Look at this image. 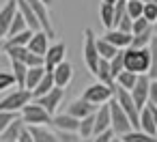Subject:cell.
I'll use <instances>...</instances> for the list:
<instances>
[{"mask_svg":"<svg viewBox=\"0 0 157 142\" xmlns=\"http://www.w3.org/2000/svg\"><path fill=\"white\" fill-rule=\"evenodd\" d=\"M125 56V71H131L136 75H144L151 69V48H127L123 52Z\"/></svg>","mask_w":157,"mask_h":142,"instance_id":"obj_1","label":"cell"},{"mask_svg":"<svg viewBox=\"0 0 157 142\" xmlns=\"http://www.w3.org/2000/svg\"><path fill=\"white\" fill-rule=\"evenodd\" d=\"M20 116L26 123V127H50L52 125V114L43 106H39L35 99L28 106H24V110L20 112Z\"/></svg>","mask_w":157,"mask_h":142,"instance_id":"obj_2","label":"cell"},{"mask_svg":"<svg viewBox=\"0 0 157 142\" xmlns=\"http://www.w3.org/2000/svg\"><path fill=\"white\" fill-rule=\"evenodd\" d=\"M82 58H84V65L86 69L95 75L99 63H101V56H99V50H97V37L93 33V28H86L84 30V45H82Z\"/></svg>","mask_w":157,"mask_h":142,"instance_id":"obj_3","label":"cell"},{"mask_svg":"<svg viewBox=\"0 0 157 142\" xmlns=\"http://www.w3.org/2000/svg\"><path fill=\"white\" fill-rule=\"evenodd\" d=\"M114 90H116V86H105V84H101V82H95V84H90V86L84 88L82 99L99 108V106L110 103V101L114 99Z\"/></svg>","mask_w":157,"mask_h":142,"instance_id":"obj_4","label":"cell"},{"mask_svg":"<svg viewBox=\"0 0 157 142\" xmlns=\"http://www.w3.org/2000/svg\"><path fill=\"white\" fill-rule=\"evenodd\" d=\"M33 90L28 88H17L11 95H7L2 101H0V112H22L24 106H28L33 101Z\"/></svg>","mask_w":157,"mask_h":142,"instance_id":"obj_5","label":"cell"},{"mask_svg":"<svg viewBox=\"0 0 157 142\" xmlns=\"http://www.w3.org/2000/svg\"><path fill=\"white\" fill-rule=\"evenodd\" d=\"M110 112H112V131H114L116 136H125V133L133 131V125H131L129 116L123 112V108H121L114 99L110 101Z\"/></svg>","mask_w":157,"mask_h":142,"instance_id":"obj_6","label":"cell"},{"mask_svg":"<svg viewBox=\"0 0 157 142\" xmlns=\"http://www.w3.org/2000/svg\"><path fill=\"white\" fill-rule=\"evenodd\" d=\"M131 93V97H133V101H136V106H138V110L142 112L144 108H146V103H148V93H151V78L144 73V75H138V82H136V86L129 90Z\"/></svg>","mask_w":157,"mask_h":142,"instance_id":"obj_7","label":"cell"},{"mask_svg":"<svg viewBox=\"0 0 157 142\" xmlns=\"http://www.w3.org/2000/svg\"><path fill=\"white\" fill-rule=\"evenodd\" d=\"M26 2L33 7L39 24H41V30H45L50 37H54V26H52V17H50V11H48V5L43 0H26Z\"/></svg>","mask_w":157,"mask_h":142,"instance_id":"obj_8","label":"cell"},{"mask_svg":"<svg viewBox=\"0 0 157 142\" xmlns=\"http://www.w3.org/2000/svg\"><path fill=\"white\" fill-rule=\"evenodd\" d=\"M15 15H17V0H7L0 7V39L9 35V28H11Z\"/></svg>","mask_w":157,"mask_h":142,"instance_id":"obj_9","label":"cell"},{"mask_svg":"<svg viewBox=\"0 0 157 142\" xmlns=\"http://www.w3.org/2000/svg\"><path fill=\"white\" fill-rule=\"evenodd\" d=\"M63 97H65V88H58V86H54L50 93H45L43 97H37L35 101L39 103V106H43L52 116L58 112V106L63 103Z\"/></svg>","mask_w":157,"mask_h":142,"instance_id":"obj_10","label":"cell"},{"mask_svg":"<svg viewBox=\"0 0 157 142\" xmlns=\"http://www.w3.org/2000/svg\"><path fill=\"white\" fill-rule=\"evenodd\" d=\"M67 60V48H65V43H52L50 45V50H48V54H45V69L48 71H54L60 63H65Z\"/></svg>","mask_w":157,"mask_h":142,"instance_id":"obj_11","label":"cell"},{"mask_svg":"<svg viewBox=\"0 0 157 142\" xmlns=\"http://www.w3.org/2000/svg\"><path fill=\"white\" fill-rule=\"evenodd\" d=\"M52 127L56 129V131H75L78 133V129H80V118H75V116H71L69 112H63V114H54L52 116Z\"/></svg>","mask_w":157,"mask_h":142,"instance_id":"obj_12","label":"cell"},{"mask_svg":"<svg viewBox=\"0 0 157 142\" xmlns=\"http://www.w3.org/2000/svg\"><path fill=\"white\" fill-rule=\"evenodd\" d=\"M50 35L45 33V30H37L35 35H33V39H30V43H28V50L33 52V54H37V56H43L45 58V54H48V50H50Z\"/></svg>","mask_w":157,"mask_h":142,"instance_id":"obj_13","label":"cell"},{"mask_svg":"<svg viewBox=\"0 0 157 142\" xmlns=\"http://www.w3.org/2000/svg\"><path fill=\"white\" fill-rule=\"evenodd\" d=\"M103 39H105V41H110L112 45H116L118 50H127V48H131L133 35H131V33H123V30L112 28V30H105Z\"/></svg>","mask_w":157,"mask_h":142,"instance_id":"obj_14","label":"cell"},{"mask_svg":"<svg viewBox=\"0 0 157 142\" xmlns=\"http://www.w3.org/2000/svg\"><path fill=\"white\" fill-rule=\"evenodd\" d=\"M105 129H112V112H110V103H103L97 108L95 112V136L105 131Z\"/></svg>","mask_w":157,"mask_h":142,"instance_id":"obj_15","label":"cell"},{"mask_svg":"<svg viewBox=\"0 0 157 142\" xmlns=\"http://www.w3.org/2000/svg\"><path fill=\"white\" fill-rule=\"evenodd\" d=\"M71 80H73V65L69 60H65L54 69V82L58 88H67L71 84Z\"/></svg>","mask_w":157,"mask_h":142,"instance_id":"obj_16","label":"cell"},{"mask_svg":"<svg viewBox=\"0 0 157 142\" xmlns=\"http://www.w3.org/2000/svg\"><path fill=\"white\" fill-rule=\"evenodd\" d=\"M67 112L71 114V116H75V118H86V116H90V114H95L97 112V106H93V103H88V101H84L82 97L80 99H75V101H71L69 103V108H67Z\"/></svg>","mask_w":157,"mask_h":142,"instance_id":"obj_17","label":"cell"},{"mask_svg":"<svg viewBox=\"0 0 157 142\" xmlns=\"http://www.w3.org/2000/svg\"><path fill=\"white\" fill-rule=\"evenodd\" d=\"M24 129H26V123L22 121V116H17L2 133H0V142H17L20 136L24 133Z\"/></svg>","mask_w":157,"mask_h":142,"instance_id":"obj_18","label":"cell"},{"mask_svg":"<svg viewBox=\"0 0 157 142\" xmlns=\"http://www.w3.org/2000/svg\"><path fill=\"white\" fill-rule=\"evenodd\" d=\"M95 78H97V82H101V84H105V86H116V78H114V73H112L110 60H103V58H101V63H99V67H97V71H95Z\"/></svg>","mask_w":157,"mask_h":142,"instance_id":"obj_19","label":"cell"},{"mask_svg":"<svg viewBox=\"0 0 157 142\" xmlns=\"http://www.w3.org/2000/svg\"><path fill=\"white\" fill-rule=\"evenodd\" d=\"M17 11L24 15V20H26V24H28V28L30 30H41V24H39V20H37V15H35V11H33V7L26 2V0H17Z\"/></svg>","mask_w":157,"mask_h":142,"instance_id":"obj_20","label":"cell"},{"mask_svg":"<svg viewBox=\"0 0 157 142\" xmlns=\"http://www.w3.org/2000/svg\"><path fill=\"white\" fill-rule=\"evenodd\" d=\"M33 35H35V30L28 28V30H24V33H17V35H13V37H7L5 48H28Z\"/></svg>","mask_w":157,"mask_h":142,"instance_id":"obj_21","label":"cell"},{"mask_svg":"<svg viewBox=\"0 0 157 142\" xmlns=\"http://www.w3.org/2000/svg\"><path fill=\"white\" fill-rule=\"evenodd\" d=\"M140 129L148 136H157V127H155V116L151 112V108L146 106L142 112H140Z\"/></svg>","mask_w":157,"mask_h":142,"instance_id":"obj_22","label":"cell"},{"mask_svg":"<svg viewBox=\"0 0 157 142\" xmlns=\"http://www.w3.org/2000/svg\"><path fill=\"white\" fill-rule=\"evenodd\" d=\"M11 73L17 82V88H26V75H28V65L22 60H11Z\"/></svg>","mask_w":157,"mask_h":142,"instance_id":"obj_23","label":"cell"},{"mask_svg":"<svg viewBox=\"0 0 157 142\" xmlns=\"http://www.w3.org/2000/svg\"><path fill=\"white\" fill-rule=\"evenodd\" d=\"M28 131H30L35 142H58L56 131H52L48 127H28Z\"/></svg>","mask_w":157,"mask_h":142,"instance_id":"obj_24","label":"cell"},{"mask_svg":"<svg viewBox=\"0 0 157 142\" xmlns=\"http://www.w3.org/2000/svg\"><path fill=\"white\" fill-rule=\"evenodd\" d=\"M45 65H41V67H28V75H26V88L28 90H35L37 86H39V82L43 80V75H45Z\"/></svg>","mask_w":157,"mask_h":142,"instance_id":"obj_25","label":"cell"},{"mask_svg":"<svg viewBox=\"0 0 157 142\" xmlns=\"http://www.w3.org/2000/svg\"><path fill=\"white\" fill-rule=\"evenodd\" d=\"M99 22L105 30H112L114 28V5H103L99 7Z\"/></svg>","mask_w":157,"mask_h":142,"instance_id":"obj_26","label":"cell"},{"mask_svg":"<svg viewBox=\"0 0 157 142\" xmlns=\"http://www.w3.org/2000/svg\"><path fill=\"white\" fill-rule=\"evenodd\" d=\"M97 50H99V56H101L103 60H112V58L121 52L116 45H112V43L105 41L103 37H97Z\"/></svg>","mask_w":157,"mask_h":142,"instance_id":"obj_27","label":"cell"},{"mask_svg":"<svg viewBox=\"0 0 157 142\" xmlns=\"http://www.w3.org/2000/svg\"><path fill=\"white\" fill-rule=\"evenodd\" d=\"M56 86V82H54V71H45V75H43V80L39 82V86L33 90V97L37 99V97H43L45 93H50L52 88Z\"/></svg>","mask_w":157,"mask_h":142,"instance_id":"obj_28","label":"cell"},{"mask_svg":"<svg viewBox=\"0 0 157 142\" xmlns=\"http://www.w3.org/2000/svg\"><path fill=\"white\" fill-rule=\"evenodd\" d=\"M136 82H138V75L131 73V71H121L118 78H116V86L118 88H125V90H131L136 86Z\"/></svg>","mask_w":157,"mask_h":142,"instance_id":"obj_29","label":"cell"},{"mask_svg":"<svg viewBox=\"0 0 157 142\" xmlns=\"http://www.w3.org/2000/svg\"><path fill=\"white\" fill-rule=\"evenodd\" d=\"M121 138L125 142H157V136H148L142 129H133V131H129V133H125Z\"/></svg>","mask_w":157,"mask_h":142,"instance_id":"obj_30","label":"cell"},{"mask_svg":"<svg viewBox=\"0 0 157 142\" xmlns=\"http://www.w3.org/2000/svg\"><path fill=\"white\" fill-rule=\"evenodd\" d=\"M78 133H80L82 138H93V136H95V114H90V116H86V118L80 121Z\"/></svg>","mask_w":157,"mask_h":142,"instance_id":"obj_31","label":"cell"},{"mask_svg":"<svg viewBox=\"0 0 157 142\" xmlns=\"http://www.w3.org/2000/svg\"><path fill=\"white\" fill-rule=\"evenodd\" d=\"M127 15L131 20H138L144 15V2L142 0H127Z\"/></svg>","mask_w":157,"mask_h":142,"instance_id":"obj_32","label":"cell"},{"mask_svg":"<svg viewBox=\"0 0 157 142\" xmlns=\"http://www.w3.org/2000/svg\"><path fill=\"white\" fill-rule=\"evenodd\" d=\"M153 37H155L153 28H151V30H146V33H142V35H133L131 48H148V45H151V41H153Z\"/></svg>","mask_w":157,"mask_h":142,"instance_id":"obj_33","label":"cell"},{"mask_svg":"<svg viewBox=\"0 0 157 142\" xmlns=\"http://www.w3.org/2000/svg\"><path fill=\"white\" fill-rule=\"evenodd\" d=\"M151 69H148V78L151 80H157V37H153V41H151Z\"/></svg>","mask_w":157,"mask_h":142,"instance_id":"obj_34","label":"cell"},{"mask_svg":"<svg viewBox=\"0 0 157 142\" xmlns=\"http://www.w3.org/2000/svg\"><path fill=\"white\" fill-rule=\"evenodd\" d=\"M24 30H28V24H26L24 15L17 11V15L13 17V24H11V28H9V35H7V37H13V35H17V33H24Z\"/></svg>","mask_w":157,"mask_h":142,"instance_id":"obj_35","label":"cell"},{"mask_svg":"<svg viewBox=\"0 0 157 142\" xmlns=\"http://www.w3.org/2000/svg\"><path fill=\"white\" fill-rule=\"evenodd\" d=\"M151 28H153V24H151L146 17H138V20H133L131 35H142V33H146V30H151Z\"/></svg>","mask_w":157,"mask_h":142,"instance_id":"obj_36","label":"cell"},{"mask_svg":"<svg viewBox=\"0 0 157 142\" xmlns=\"http://www.w3.org/2000/svg\"><path fill=\"white\" fill-rule=\"evenodd\" d=\"M123 52H125V50H121V52L110 60V67H112L114 78H118V73H121V71H125V56H123Z\"/></svg>","mask_w":157,"mask_h":142,"instance_id":"obj_37","label":"cell"},{"mask_svg":"<svg viewBox=\"0 0 157 142\" xmlns=\"http://www.w3.org/2000/svg\"><path fill=\"white\" fill-rule=\"evenodd\" d=\"M11 86H17L13 73L11 71H0V93L7 90V88H11Z\"/></svg>","mask_w":157,"mask_h":142,"instance_id":"obj_38","label":"cell"},{"mask_svg":"<svg viewBox=\"0 0 157 142\" xmlns=\"http://www.w3.org/2000/svg\"><path fill=\"white\" fill-rule=\"evenodd\" d=\"M17 116H20V112H0V133H2Z\"/></svg>","mask_w":157,"mask_h":142,"instance_id":"obj_39","label":"cell"},{"mask_svg":"<svg viewBox=\"0 0 157 142\" xmlns=\"http://www.w3.org/2000/svg\"><path fill=\"white\" fill-rule=\"evenodd\" d=\"M142 17H146V20L155 26V24H157V5H155V2H146V5H144V15H142Z\"/></svg>","mask_w":157,"mask_h":142,"instance_id":"obj_40","label":"cell"},{"mask_svg":"<svg viewBox=\"0 0 157 142\" xmlns=\"http://www.w3.org/2000/svg\"><path fill=\"white\" fill-rule=\"evenodd\" d=\"M56 136H58V142H80L82 140V136L75 131H56Z\"/></svg>","mask_w":157,"mask_h":142,"instance_id":"obj_41","label":"cell"},{"mask_svg":"<svg viewBox=\"0 0 157 142\" xmlns=\"http://www.w3.org/2000/svg\"><path fill=\"white\" fill-rule=\"evenodd\" d=\"M114 136H116V133H114L112 129H105V131H101V133L93 136V142H110Z\"/></svg>","mask_w":157,"mask_h":142,"instance_id":"obj_42","label":"cell"},{"mask_svg":"<svg viewBox=\"0 0 157 142\" xmlns=\"http://www.w3.org/2000/svg\"><path fill=\"white\" fill-rule=\"evenodd\" d=\"M148 103L157 106V80H151V93H148Z\"/></svg>","mask_w":157,"mask_h":142,"instance_id":"obj_43","label":"cell"},{"mask_svg":"<svg viewBox=\"0 0 157 142\" xmlns=\"http://www.w3.org/2000/svg\"><path fill=\"white\" fill-rule=\"evenodd\" d=\"M17 142H35V140H33V136H30V131H28V127L24 129V133L20 136V140H17Z\"/></svg>","mask_w":157,"mask_h":142,"instance_id":"obj_44","label":"cell"},{"mask_svg":"<svg viewBox=\"0 0 157 142\" xmlns=\"http://www.w3.org/2000/svg\"><path fill=\"white\" fill-rule=\"evenodd\" d=\"M148 108H151V112H153V116H155V127H157V106H153V103H146Z\"/></svg>","mask_w":157,"mask_h":142,"instance_id":"obj_45","label":"cell"},{"mask_svg":"<svg viewBox=\"0 0 157 142\" xmlns=\"http://www.w3.org/2000/svg\"><path fill=\"white\" fill-rule=\"evenodd\" d=\"M101 2H103V5H116L118 0H101Z\"/></svg>","mask_w":157,"mask_h":142,"instance_id":"obj_46","label":"cell"},{"mask_svg":"<svg viewBox=\"0 0 157 142\" xmlns=\"http://www.w3.org/2000/svg\"><path fill=\"white\" fill-rule=\"evenodd\" d=\"M110 142H125V140H123V138H121V136H114V138H112V140H110Z\"/></svg>","mask_w":157,"mask_h":142,"instance_id":"obj_47","label":"cell"},{"mask_svg":"<svg viewBox=\"0 0 157 142\" xmlns=\"http://www.w3.org/2000/svg\"><path fill=\"white\" fill-rule=\"evenodd\" d=\"M80 142H93V138H82Z\"/></svg>","mask_w":157,"mask_h":142,"instance_id":"obj_48","label":"cell"},{"mask_svg":"<svg viewBox=\"0 0 157 142\" xmlns=\"http://www.w3.org/2000/svg\"><path fill=\"white\" fill-rule=\"evenodd\" d=\"M0 52H5V41H0Z\"/></svg>","mask_w":157,"mask_h":142,"instance_id":"obj_49","label":"cell"},{"mask_svg":"<svg viewBox=\"0 0 157 142\" xmlns=\"http://www.w3.org/2000/svg\"><path fill=\"white\" fill-rule=\"evenodd\" d=\"M142 2H144V5H146V2H155V5H157V0H142Z\"/></svg>","mask_w":157,"mask_h":142,"instance_id":"obj_50","label":"cell"},{"mask_svg":"<svg viewBox=\"0 0 157 142\" xmlns=\"http://www.w3.org/2000/svg\"><path fill=\"white\" fill-rule=\"evenodd\" d=\"M153 33H155V37H157V24H155V26H153Z\"/></svg>","mask_w":157,"mask_h":142,"instance_id":"obj_51","label":"cell"},{"mask_svg":"<svg viewBox=\"0 0 157 142\" xmlns=\"http://www.w3.org/2000/svg\"><path fill=\"white\" fill-rule=\"evenodd\" d=\"M43 2H45V5H48V7H50V5H52V0H43Z\"/></svg>","mask_w":157,"mask_h":142,"instance_id":"obj_52","label":"cell"}]
</instances>
